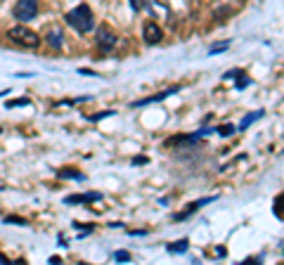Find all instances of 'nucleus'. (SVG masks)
Returning <instances> with one entry per match:
<instances>
[{"mask_svg":"<svg viewBox=\"0 0 284 265\" xmlns=\"http://www.w3.org/2000/svg\"><path fill=\"white\" fill-rule=\"evenodd\" d=\"M66 24L69 26H74L78 33H88L90 28L95 26V19H92V9L88 7V5H76L74 9H69L66 12Z\"/></svg>","mask_w":284,"mask_h":265,"instance_id":"f257e3e1","label":"nucleus"},{"mask_svg":"<svg viewBox=\"0 0 284 265\" xmlns=\"http://www.w3.org/2000/svg\"><path fill=\"white\" fill-rule=\"evenodd\" d=\"M8 38L12 43H17L22 47H31V50L40 45V36L36 31H31L28 26H12L8 31Z\"/></svg>","mask_w":284,"mask_h":265,"instance_id":"f03ea898","label":"nucleus"},{"mask_svg":"<svg viewBox=\"0 0 284 265\" xmlns=\"http://www.w3.org/2000/svg\"><path fill=\"white\" fill-rule=\"evenodd\" d=\"M14 19L19 21H31L38 17V0H17V5L12 9Z\"/></svg>","mask_w":284,"mask_h":265,"instance_id":"7ed1b4c3","label":"nucleus"},{"mask_svg":"<svg viewBox=\"0 0 284 265\" xmlns=\"http://www.w3.org/2000/svg\"><path fill=\"white\" fill-rule=\"evenodd\" d=\"M116 40H118V38H116V33L109 26H104V24H102V26L98 28V47H100V50H104V52L114 50Z\"/></svg>","mask_w":284,"mask_h":265,"instance_id":"20e7f679","label":"nucleus"},{"mask_svg":"<svg viewBox=\"0 0 284 265\" xmlns=\"http://www.w3.org/2000/svg\"><path fill=\"white\" fill-rule=\"evenodd\" d=\"M142 36H144V43H150V45H156V43H161V28L154 24V21H147L144 24V31H142Z\"/></svg>","mask_w":284,"mask_h":265,"instance_id":"39448f33","label":"nucleus"},{"mask_svg":"<svg viewBox=\"0 0 284 265\" xmlns=\"http://www.w3.org/2000/svg\"><path fill=\"white\" fill-rule=\"evenodd\" d=\"M102 194L90 192V194H71V197H64V204L71 206V204H88V201H100Z\"/></svg>","mask_w":284,"mask_h":265,"instance_id":"423d86ee","label":"nucleus"},{"mask_svg":"<svg viewBox=\"0 0 284 265\" xmlns=\"http://www.w3.org/2000/svg\"><path fill=\"white\" fill-rule=\"evenodd\" d=\"M208 201H216V197H204V199H199V201H192V204H190V206H187V209L182 211V213H178L176 220H185V218H190V216H192L194 211H199L202 206H204V204H208Z\"/></svg>","mask_w":284,"mask_h":265,"instance_id":"0eeeda50","label":"nucleus"},{"mask_svg":"<svg viewBox=\"0 0 284 265\" xmlns=\"http://www.w3.org/2000/svg\"><path fill=\"white\" fill-rule=\"evenodd\" d=\"M178 90H180V88H178V85H173V88H168V90L159 92V95H154V97H144V100L133 102V107H144V104H154V102H161V100H166L168 95H173V92H178Z\"/></svg>","mask_w":284,"mask_h":265,"instance_id":"6e6552de","label":"nucleus"},{"mask_svg":"<svg viewBox=\"0 0 284 265\" xmlns=\"http://www.w3.org/2000/svg\"><path fill=\"white\" fill-rule=\"evenodd\" d=\"M64 43V38H62V31L60 28H52L50 33H48V45H52L54 50H60Z\"/></svg>","mask_w":284,"mask_h":265,"instance_id":"1a4fd4ad","label":"nucleus"},{"mask_svg":"<svg viewBox=\"0 0 284 265\" xmlns=\"http://www.w3.org/2000/svg\"><path fill=\"white\" fill-rule=\"evenodd\" d=\"M187 249H190V242H187V239H180V242H173V244H168L170 254H185Z\"/></svg>","mask_w":284,"mask_h":265,"instance_id":"9d476101","label":"nucleus"},{"mask_svg":"<svg viewBox=\"0 0 284 265\" xmlns=\"http://www.w3.org/2000/svg\"><path fill=\"white\" fill-rule=\"evenodd\" d=\"M260 116H263V111H254V114H248V116H244V119H242V123H240V128H237V130H246L248 126H251L254 121H258Z\"/></svg>","mask_w":284,"mask_h":265,"instance_id":"9b49d317","label":"nucleus"},{"mask_svg":"<svg viewBox=\"0 0 284 265\" xmlns=\"http://www.w3.org/2000/svg\"><path fill=\"white\" fill-rule=\"evenodd\" d=\"M60 178H66V180H86V175L78 173V171H71V168H64V171H60Z\"/></svg>","mask_w":284,"mask_h":265,"instance_id":"f8f14e48","label":"nucleus"},{"mask_svg":"<svg viewBox=\"0 0 284 265\" xmlns=\"http://www.w3.org/2000/svg\"><path fill=\"white\" fill-rule=\"evenodd\" d=\"M31 102L26 100V97H19V100H10L8 102V109H14V107H28Z\"/></svg>","mask_w":284,"mask_h":265,"instance_id":"ddd939ff","label":"nucleus"},{"mask_svg":"<svg viewBox=\"0 0 284 265\" xmlns=\"http://www.w3.org/2000/svg\"><path fill=\"white\" fill-rule=\"evenodd\" d=\"M216 130H218V135H222V137H230V135H232V133H234V130H237V128L228 123V126H220V128H216Z\"/></svg>","mask_w":284,"mask_h":265,"instance_id":"4468645a","label":"nucleus"},{"mask_svg":"<svg viewBox=\"0 0 284 265\" xmlns=\"http://www.w3.org/2000/svg\"><path fill=\"white\" fill-rule=\"evenodd\" d=\"M280 206H282V194H277L275 206H272V211H275V216H277V218H282V209H280Z\"/></svg>","mask_w":284,"mask_h":265,"instance_id":"2eb2a0df","label":"nucleus"},{"mask_svg":"<svg viewBox=\"0 0 284 265\" xmlns=\"http://www.w3.org/2000/svg\"><path fill=\"white\" fill-rule=\"evenodd\" d=\"M228 47H230V43H220V45H213L208 55H218V52H222V50H228Z\"/></svg>","mask_w":284,"mask_h":265,"instance_id":"dca6fc26","label":"nucleus"},{"mask_svg":"<svg viewBox=\"0 0 284 265\" xmlns=\"http://www.w3.org/2000/svg\"><path fill=\"white\" fill-rule=\"evenodd\" d=\"M5 223H14V225H26V220L19 218V216H8V218H5Z\"/></svg>","mask_w":284,"mask_h":265,"instance_id":"f3484780","label":"nucleus"},{"mask_svg":"<svg viewBox=\"0 0 284 265\" xmlns=\"http://www.w3.org/2000/svg\"><path fill=\"white\" fill-rule=\"evenodd\" d=\"M114 258L116 261H130V254H128V251H116Z\"/></svg>","mask_w":284,"mask_h":265,"instance_id":"a211bd4d","label":"nucleus"},{"mask_svg":"<svg viewBox=\"0 0 284 265\" xmlns=\"http://www.w3.org/2000/svg\"><path fill=\"white\" fill-rule=\"evenodd\" d=\"M242 73H244L242 69H232V71L225 73V78H242Z\"/></svg>","mask_w":284,"mask_h":265,"instance_id":"6ab92c4d","label":"nucleus"},{"mask_svg":"<svg viewBox=\"0 0 284 265\" xmlns=\"http://www.w3.org/2000/svg\"><path fill=\"white\" fill-rule=\"evenodd\" d=\"M114 111H102V114H95V116H90V121H100V119H106V116H112Z\"/></svg>","mask_w":284,"mask_h":265,"instance_id":"aec40b11","label":"nucleus"},{"mask_svg":"<svg viewBox=\"0 0 284 265\" xmlns=\"http://www.w3.org/2000/svg\"><path fill=\"white\" fill-rule=\"evenodd\" d=\"M147 161H150L147 156H135V159L130 161V164H133V166H142V164H147Z\"/></svg>","mask_w":284,"mask_h":265,"instance_id":"412c9836","label":"nucleus"},{"mask_svg":"<svg viewBox=\"0 0 284 265\" xmlns=\"http://www.w3.org/2000/svg\"><path fill=\"white\" fill-rule=\"evenodd\" d=\"M78 73H83V76H100V73H95V71H90V69H80Z\"/></svg>","mask_w":284,"mask_h":265,"instance_id":"4be33fe9","label":"nucleus"},{"mask_svg":"<svg viewBox=\"0 0 284 265\" xmlns=\"http://www.w3.org/2000/svg\"><path fill=\"white\" fill-rule=\"evenodd\" d=\"M130 235H133V237H140V235H147V230H133Z\"/></svg>","mask_w":284,"mask_h":265,"instance_id":"5701e85b","label":"nucleus"},{"mask_svg":"<svg viewBox=\"0 0 284 265\" xmlns=\"http://www.w3.org/2000/svg\"><path fill=\"white\" fill-rule=\"evenodd\" d=\"M248 83H251V81H248V78H242V81H240V83H237V88H246Z\"/></svg>","mask_w":284,"mask_h":265,"instance_id":"b1692460","label":"nucleus"},{"mask_svg":"<svg viewBox=\"0 0 284 265\" xmlns=\"http://www.w3.org/2000/svg\"><path fill=\"white\" fill-rule=\"evenodd\" d=\"M130 7L138 12V9H140V0H130Z\"/></svg>","mask_w":284,"mask_h":265,"instance_id":"393cba45","label":"nucleus"},{"mask_svg":"<svg viewBox=\"0 0 284 265\" xmlns=\"http://www.w3.org/2000/svg\"><path fill=\"white\" fill-rule=\"evenodd\" d=\"M50 263H52V265H60L62 261H60V256H52V258H50Z\"/></svg>","mask_w":284,"mask_h":265,"instance_id":"a878e982","label":"nucleus"}]
</instances>
